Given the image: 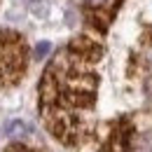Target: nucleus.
<instances>
[{"instance_id": "obj_1", "label": "nucleus", "mask_w": 152, "mask_h": 152, "mask_svg": "<svg viewBox=\"0 0 152 152\" xmlns=\"http://www.w3.org/2000/svg\"><path fill=\"white\" fill-rule=\"evenodd\" d=\"M23 73V47L17 35H0V80L17 82Z\"/></svg>"}, {"instance_id": "obj_2", "label": "nucleus", "mask_w": 152, "mask_h": 152, "mask_svg": "<svg viewBox=\"0 0 152 152\" xmlns=\"http://www.w3.org/2000/svg\"><path fill=\"white\" fill-rule=\"evenodd\" d=\"M117 5H119V0H84L87 19L91 21L98 31H105V26L110 23Z\"/></svg>"}, {"instance_id": "obj_3", "label": "nucleus", "mask_w": 152, "mask_h": 152, "mask_svg": "<svg viewBox=\"0 0 152 152\" xmlns=\"http://www.w3.org/2000/svg\"><path fill=\"white\" fill-rule=\"evenodd\" d=\"M2 133L7 136V138H19V136H26L28 133V129H26V124L23 122H10V124H5V129H2Z\"/></svg>"}, {"instance_id": "obj_4", "label": "nucleus", "mask_w": 152, "mask_h": 152, "mask_svg": "<svg viewBox=\"0 0 152 152\" xmlns=\"http://www.w3.org/2000/svg\"><path fill=\"white\" fill-rule=\"evenodd\" d=\"M49 49H52V45H49V42H40L38 49H35V56H38V58L47 56V54H49Z\"/></svg>"}, {"instance_id": "obj_5", "label": "nucleus", "mask_w": 152, "mask_h": 152, "mask_svg": "<svg viewBox=\"0 0 152 152\" xmlns=\"http://www.w3.org/2000/svg\"><path fill=\"white\" fill-rule=\"evenodd\" d=\"M19 152H21V150H19Z\"/></svg>"}]
</instances>
